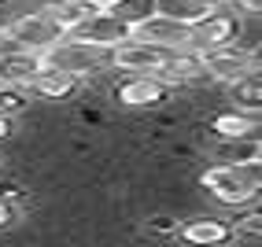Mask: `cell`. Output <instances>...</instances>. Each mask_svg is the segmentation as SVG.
<instances>
[{"instance_id": "obj_3", "label": "cell", "mask_w": 262, "mask_h": 247, "mask_svg": "<svg viewBox=\"0 0 262 247\" xmlns=\"http://www.w3.org/2000/svg\"><path fill=\"white\" fill-rule=\"evenodd\" d=\"M45 63H56L63 70L78 74L81 81H93L100 74H107V52L96 48V44H85V41H74V37H63L56 41L48 52H41Z\"/></svg>"}, {"instance_id": "obj_8", "label": "cell", "mask_w": 262, "mask_h": 247, "mask_svg": "<svg viewBox=\"0 0 262 247\" xmlns=\"http://www.w3.org/2000/svg\"><path fill=\"white\" fill-rule=\"evenodd\" d=\"M85 89V81L78 74H71V70H63L56 63H37V74H33L30 81V93L37 100H48V103H63V100H74L78 93Z\"/></svg>"}, {"instance_id": "obj_15", "label": "cell", "mask_w": 262, "mask_h": 247, "mask_svg": "<svg viewBox=\"0 0 262 247\" xmlns=\"http://www.w3.org/2000/svg\"><path fill=\"white\" fill-rule=\"evenodd\" d=\"M155 11L166 15V19H178V23L192 26V23H200L211 8H203L200 0H155Z\"/></svg>"}, {"instance_id": "obj_19", "label": "cell", "mask_w": 262, "mask_h": 247, "mask_svg": "<svg viewBox=\"0 0 262 247\" xmlns=\"http://www.w3.org/2000/svg\"><path fill=\"white\" fill-rule=\"evenodd\" d=\"M258 236H262V214H258V210L244 214V218L233 225V240H251V243H258Z\"/></svg>"}, {"instance_id": "obj_6", "label": "cell", "mask_w": 262, "mask_h": 247, "mask_svg": "<svg viewBox=\"0 0 262 247\" xmlns=\"http://www.w3.org/2000/svg\"><path fill=\"white\" fill-rule=\"evenodd\" d=\"M170 93L173 89H170L159 74H122L118 85L111 89V100L122 103V107L141 111V107H159V103H166Z\"/></svg>"}, {"instance_id": "obj_14", "label": "cell", "mask_w": 262, "mask_h": 247, "mask_svg": "<svg viewBox=\"0 0 262 247\" xmlns=\"http://www.w3.org/2000/svg\"><path fill=\"white\" fill-rule=\"evenodd\" d=\"M37 8H41V11L48 15V19L63 30V33H71V30L85 19V15L93 11L89 4H85V0H41Z\"/></svg>"}, {"instance_id": "obj_18", "label": "cell", "mask_w": 262, "mask_h": 247, "mask_svg": "<svg viewBox=\"0 0 262 247\" xmlns=\"http://www.w3.org/2000/svg\"><path fill=\"white\" fill-rule=\"evenodd\" d=\"M30 100H33L30 89H23V85H4V81H0V115H8V118L23 115V111L30 107Z\"/></svg>"}, {"instance_id": "obj_11", "label": "cell", "mask_w": 262, "mask_h": 247, "mask_svg": "<svg viewBox=\"0 0 262 247\" xmlns=\"http://www.w3.org/2000/svg\"><path fill=\"white\" fill-rule=\"evenodd\" d=\"M178 236L185 243H196V247H222V243L233 240V225L225 218H214V214H200L192 221H181Z\"/></svg>"}, {"instance_id": "obj_20", "label": "cell", "mask_w": 262, "mask_h": 247, "mask_svg": "<svg viewBox=\"0 0 262 247\" xmlns=\"http://www.w3.org/2000/svg\"><path fill=\"white\" fill-rule=\"evenodd\" d=\"M225 8H229L233 15H240V19H258L262 0H225Z\"/></svg>"}, {"instance_id": "obj_22", "label": "cell", "mask_w": 262, "mask_h": 247, "mask_svg": "<svg viewBox=\"0 0 262 247\" xmlns=\"http://www.w3.org/2000/svg\"><path fill=\"white\" fill-rule=\"evenodd\" d=\"M11 122H15V118L0 115V140H8V137H11Z\"/></svg>"}, {"instance_id": "obj_2", "label": "cell", "mask_w": 262, "mask_h": 247, "mask_svg": "<svg viewBox=\"0 0 262 247\" xmlns=\"http://www.w3.org/2000/svg\"><path fill=\"white\" fill-rule=\"evenodd\" d=\"M63 37H67V33L52 23L41 8L19 11L15 19H8L4 26H0V44H4V48H19V52H33V56L48 52L52 44L63 41Z\"/></svg>"}, {"instance_id": "obj_17", "label": "cell", "mask_w": 262, "mask_h": 247, "mask_svg": "<svg viewBox=\"0 0 262 247\" xmlns=\"http://www.w3.org/2000/svg\"><path fill=\"white\" fill-rule=\"evenodd\" d=\"M103 11H111V15H115V19L126 26V30H133L137 23H144L148 15L155 11V0H118V4L103 8Z\"/></svg>"}, {"instance_id": "obj_7", "label": "cell", "mask_w": 262, "mask_h": 247, "mask_svg": "<svg viewBox=\"0 0 262 247\" xmlns=\"http://www.w3.org/2000/svg\"><path fill=\"white\" fill-rule=\"evenodd\" d=\"M229 41H240V19L229 8H214L200 23L188 26V48H196V52H211V48L229 44Z\"/></svg>"}, {"instance_id": "obj_4", "label": "cell", "mask_w": 262, "mask_h": 247, "mask_svg": "<svg viewBox=\"0 0 262 247\" xmlns=\"http://www.w3.org/2000/svg\"><path fill=\"white\" fill-rule=\"evenodd\" d=\"M200 56H203V78L218 85H233L240 78H248L251 70H258V52L244 48L240 41L218 44L211 52H200Z\"/></svg>"}, {"instance_id": "obj_1", "label": "cell", "mask_w": 262, "mask_h": 247, "mask_svg": "<svg viewBox=\"0 0 262 247\" xmlns=\"http://www.w3.org/2000/svg\"><path fill=\"white\" fill-rule=\"evenodd\" d=\"M200 188L222 207H248L258 199L262 188V163L244 159V163H214L200 173Z\"/></svg>"}, {"instance_id": "obj_13", "label": "cell", "mask_w": 262, "mask_h": 247, "mask_svg": "<svg viewBox=\"0 0 262 247\" xmlns=\"http://www.w3.org/2000/svg\"><path fill=\"white\" fill-rule=\"evenodd\" d=\"M211 137L214 140H248V137H258V115L251 111H222L211 118Z\"/></svg>"}, {"instance_id": "obj_5", "label": "cell", "mask_w": 262, "mask_h": 247, "mask_svg": "<svg viewBox=\"0 0 262 247\" xmlns=\"http://www.w3.org/2000/svg\"><path fill=\"white\" fill-rule=\"evenodd\" d=\"M166 56H170L166 48L151 44V41H141V37L129 33L126 41L107 48V70H115V74H159Z\"/></svg>"}, {"instance_id": "obj_12", "label": "cell", "mask_w": 262, "mask_h": 247, "mask_svg": "<svg viewBox=\"0 0 262 247\" xmlns=\"http://www.w3.org/2000/svg\"><path fill=\"white\" fill-rule=\"evenodd\" d=\"M159 78L170 85V89H181V85L207 81V78H203V56H200L196 48L170 52V56H166V63L159 66Z\"/></svg>"}, {"instance_id": "obj_23", "label": "cell", "mask_w": 262, "mask_h": 247, "mask_svg": "<svg viewBox=\"0 0 262 247\" xmlns=\"http://www.w3.org/2000/svg\"><path fill=\"white\" fill-rule=\"evenodd\" d=\"M85 4H89V8H100V11H103V8H111V4H118V0H85Z\"/></svg>"}, {"instance_id": "obj_25", "label": "cell", "mask_w": 262, "mask_h": 247, "mask_svg": "<svg viewBox=\"0 0 262 247\" xmlns=\"http://www.w3.org/2000/svg\"><path fill=\"white\" fill-rule=\"evenodd\" d=\"M0 163H4V159H0Z\"/></svg>"}, {"instance_id": "obj_10", "label": "cell", "mask_w": 262, "mask_h": 247, "mask_svg": "<svg viewBox=\"0 0 262 247\" xmlns=\"http://www.w3.org/2000/svg\"><path fill=\"white\" fill-rule=\"evenodd\" d=\"M129 33H133V37H141V41L159 44V48H166V52H181V48H188V26L178 23V19H166V15H159V11H151L148 19L137 23Z\"/></svg>"}, {"instance_id": "obj_9", "label": "cell", "mask_w": 262, "mask_h": 247, "mask_svg": "<svg viewBox=\"0 0 262 247\" xmlns=\"http://www.w3.org/2000/svg\"><path fill=\"white\" fill-rule=\"evenodd\" d=\"M67 37H74V41H85V44H96V48H115L118 41H126L129 37V30L122 26L118 19L111 11H100V8H93L89 15H85V19L67 33Z\"/></svg>"}, {"instance_id": "obj_16", "label": "cell", "mask_w": 262, "mask_h": 247, "mask_svg": "<svg viewBox=\"0 0 262 247\" xmlns=\"http://www.w3.org/2000/svg\"><path fill=\"white\" fill-rule=\"evenodd\" d=\"M214 159H222V163H244V159H262L258 137H248V140H218V144H214Z\"/></svg>"}, {"instance_id": "obj_24", "label": "cell", "mask_w": 262, "mask_h": 247, "mask_svg": "<svg viewBox=\"0 0 262 247\" xmlns=\"http://www.w3.org/2000/svg\"><path fill=\"white\" fill-rule=\"evenodd\" d=\"M0 4H8V0H0Z\"/></svg>"}, {"instance_id": "obj_21", "label": "cell", "mask_w": 262, "mask_h": 247, "mask_svg": "<svg viewBox=\"0 0 262 247\" xmlns=\"http://www.w3.org/2000/svg\"><path fill=\"white\" fill-rule=\"evenodd\" d=\"M11 218H15V207H11V199H4V196H0V229H4Z\"/></svg>"}]
</instances>
